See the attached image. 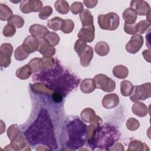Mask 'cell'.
<instances>
[{"label": "cell", "instance_id": "ee69618b", "mask_svg": "<svg viewBox=\"0 0 151 151\" xmlns=\"http://www.w3.org/2000/svg\"><path fill=\"white\" fill-rule=\"evenodd\" d=\"M16 32V28L14 26L6 24L3 29V35L6 37H12Z\"/></svg>", "mask_w": 151, "mask_h": 151}, {"label": "cell", "instance_id": "7dc6e473", "mask_svg": "<svg viewBox=\"0 0 151 151\" xmlns=\"http://www.w3.org/2000/svg\"><path fill=\"white\" fill-rule=\"evenodd\" d=\"M136 24H127L124 23V31L128 34H131V35H134L136 33Z\"/></svg>", "mask_w": 151, "mask_h": 151}, {"label": "cell", "instance_id": "9a60e30c", "mask_svg": "<svg viewBox=\"0 0 151 151\" xmlns=\"http://www.w3.org/2000/svg\"><path fill=\"white\" fill-rule=\"evenodd\" d=\"M38 51L44 56H52L55 54V48L50 45L44 38L40 40Z\"/></svg>", "mask_w": 151, "mask_h": 151}, {"label": "cell", "instance_id": "9c48e42d", "mask_svg": "<svg viewBox=\"0 0 151 151\" xmlns=\"http://www.w3.org/2000/svg\"><path fill=\"white\" fill-rule=\"evenodd\" d=\"M143 44V37L140 34L132 36L129 41L126 45V51L131 54L137 52Z\"/></svg>", "mask_w": 151, "mask_h": 151}, {"label": "cell", "instance_id": "d6986e66", "mask_svg": "<svg viewBox=\"0 0 151 151\" xmlns=\"http://www.w3.org/2000/svg\"><path fill=\"white\" fill-rule=\"evenodd\" d=\"M137 14L135 11L130 8H126L122 15L125 23L127 24H134L137 19Z\"/></svg>", "mask_w": 151, "mask_h": 151}, {"label": "cell", "instance_id": "8fae6325", "mask_svg": "<svg viewBox=\"0 0 151 151\" xmlns=\"http://www.w3.org/2000/svg\"><path fill=\"white\" fill-rule=\"evenodd\" d=\"M130 8L135 11L137 15H146L150 12V6L149 4L143 0H135L130 2Z\"/></svg>", "mask_w": 151, "mask_h": 151}, {"label": "cell", "instance_id": "836d02e7", "mask_svg": "<svg viewBox=\"0 0 151 151\" xmlns=\"http://www.w3.org/2000/svg\"><path fill=\"white\" fill-rule=\"evenodd\" d=\"M29 54H28L23 48L22 45H20L17 48L14 52L15 58L18 61H22L25 60Z\"/></svg>", "mask_w": 151, "mask_h": 151}, {"label": "cell", "instance_id": "ba28073f", "mask_svg": "<svg viewBox=\"0 0 151 151\" xmlns=\"http://www.w3.org/2000/svg\"><path fill=\"white\" fill-rule=\"evenodd\" d=\"M93 80L95 81L96 88L101 89L106 92H111L116 88V83L106 75L99 74L96 75Z\"/></svg>", "mask_w": 151, "mask_h": 151}, {"label": "cell", "instance_id": "681fc988", "mask_svg": "<svg viewBox=\"0 0 151 151\" xmlns=\"http://www.w3.org/2000/svg\"><path fill=\"white\" fill-rule=\"evenodd\" d=\"M84 4H85V5L87 7V8H93L94 7H95L98 2L97 1H91V0H90V1H87V0H84L83 1Z\"/></svg>", "mask_w": 151, "mask_h": 151}, {"label": "cell", "instance_id": "e0dca14e", "mask_svg": "<svg viewBox=\"0 0 151 151\" xmlns=\"http://www.w3.org/2000/svg\"><path fill=\"white\" fill-rule=\"evenodd\" d=\"M81 117L86 123H91L94 122L99 116L96 114L95 111L91 108H86L81 113Z\"/></svg>", "mask_w": 151, "mask_h": 151}, {"label": "cell", "instance_id": "4dcf8cb0", "mask_svg": "<svg viewBox=\"0 0 151 151\" xmlns=\"http://www.w3.org/2000/svg\"><path fill=\"white\" fill-rule=\"evenodd\" d=\"M44 38L50 45L52 47L57 45L60 41V37L58 35L54 32H48L45 35Z\"/></svg>", "mask_w": 151, "mask_h": 151}, {"label": "cell", "instance_id": "74e56055", "mask_svg": "<svg viewBox=\"0 0 151 151\" xmlns=\"http://www.w3.org/2000/svg\"><path fill=\"white\" fill-rule=\"evenodd\" d=\"M31 12H39L43 8L42 2L40 0H29Z\"/></svg>", "mask_w": 151, "mask_h": 151}, {"label": "cell", "instance_id": "f546056e", "mask_svg": "<svg viewBox=\"0 0 151 151\" xmlns=\"http://www.w3.org/2000/svg\"><path fill=\"white\" fill-rule=\"evenodd\" d=\"M64 19L62 18L56 17L48 21L47 26L49 28L54 31H58L61 29V27Z\"/></svg>", "mask_w": 151, "mask_h": 151}, {"label": "cell", "instance_id": "4316f807", "mask_svg": "<svg viewBox=\"0 0 151 151\" xmlns=\"http://www.w3.org/2000/svg\"><path fill=\"white\" fill-rule=\"evenodd\" d=\"M54 7L56 11L61 14H66L70 10L68 3L64 0L57 1L54 4Z\"/></svg>", "mask_w": 151, "mask_h": 151}, {"label": "cell", "instance_id": "e575fe53", "mask_svg": "<svg viewBox=\"0 0 151 151\" xmlns=\"http://www.w3.org/2000/svg\"><path fill=\"white\" fill-rule=\"evenodd\" d=\"M74 27V22L71 19H67L63 21L61 27V30L64 34H69L73 31Z\"/></svg>", "mask_w": 151, "mask_h": 151}, {"label": "cell", "instance_id": "ac0fdd59", "mask_svg": "<svg viewBox=\"0 0 151 151\" xmlns=\"http://www.w3.org/2000/svg\"><path fill=\"white\" fill-rule=\"evenodd\" d=\"M132 110L133 113L139 117H145L147 114V107L143 103L135 101L132 106Z\"/></svg>", "mask_w": 151, "mask_h": 151}, {"label": "cell", "instance_id": "f35d334b", "mask_svg": "<svg viewBox=\"0 0 151 151\" xmlns=\"http://www.w3.org/2000/svg\"><path fill=\"white\" fill-rule=\"evenodd\" d=\"M41 58L43 61L44 70L51 69L55 65V61L52 56H44Z\"/></svg>", "mask_w": 151, "mask_h": 151}, {"label": "cell", "instance_id": "2e32d148", "mask_svg": "<svg viewBox=\"0 0 151 151\" xmlns=\"http://www.w3.org/2000/svg\"><path fill=\"white\" fill-rule=\"evenodd\" d=\"M80 88L81 91L86 94L93 92L96 88L95 81L91 78H85L80 83Z\"/></svg>", "mask_w": 151, "mask_h": 151}, {"label": "cell", "instance_id": "f907efd6", "mask_svg": "<svg viewBox=\"0 0 151 151\" xmlns=\"http://www.w3.org/2000/svg\"><path fill=\"white\" fill-rule=\"evenodd\" d=\"M143 55L144 58L149 63H150V51L149 50H145L143 51Z\"/></svg>", "mask_w": 151, "mask_h": 151}, {"label": "cell", "instance_id": "603a6c76", "mask_svg": "<svg viewBox=\"0 0 151 151\" xmlns=\"http://www.w3.org/2000/svg\"><path fill=\"white\" fill-rule=\"evenodd\" d=\"M113 75L120 79H124L126 78L129 74V70L127 67L122 65L115 66L113 69Z\"/></svg>", "mask_w": 151, "mask_h": 151}, {"label": "cell", "instance_id": "30bf717a", "mask_svg": "<svg viewBox=\"0 0 151 151\" xmlns=\"http://www.w3.org/2000/svg\"><path fill=\"white\" fill-rule=\"evenodd\" d=\"M95 28L94 24L83 26L78 33V37L80 40L86 42H91L95 37Z\"/></svg>", "mask_w": 151, "mask_h": 151}, {"label": "cell", "instance_id": "5bb4252c", "mask_svg": "<svg viewBox=\"0 0 151 151\" xmlns=\"http://www.w3.org/2000/svg\"><path fill=\"white\" fill-rule=\"evenodd\" d=\"M29 31L32 36L40 40L44 38L45 35L49 32L45 26L40 24L32 25L29 27Z\"/></svg>", "mask_w": 151, "mask_h": 151}, {"label": "cell", "instance_id": "60d3db41", "mask_svg": "<svg viewBox=\"0 0 151 151\" xmlns=\"http://www.w3.org/2000/svg\"><path fill=\"white\" fill-rule=\"evenodd\" d=\"M140 126L139 122L135 119L134 118H130L127 120L126 122V127L127 128L131 131H134L137 130Z\"/></svg>", "mask_w": 151, "mask_h": 151}, {"label": "cell", "instance_id": "f6af8a7d", "mask_svg": "<svg viewBox=\"0 0 151 151\" xmlns=\"http://www.w3.org/2000/svg\"><path fill=\"white\" fill-rule=\"evenodd\" d=\"M11 57L0 53V65L2 67H7L11 64Z\"/></svg>", "mask_w": 151, "mask_h": 151}, {"label": "cell", "instance_id": "5b68a950", "mask_svg": "<svg viewBox=\"0 0 151 151\" xmlns=\"http://www.w3.org/2000/svg\"><path fill=\"white\" fill-rule=\"evenodd\" d=\"M74 50L79 56L81 65L83 67L88 66L93 57V48L78 39L74 44Z\"/></svg>", "mask_w": 151, "mask_h": 151}, {"label": "cell", "instance_id": "c3c4849f", "mask_svg": "<svg viewBox=\"0 0 151 151\" xmlns=\"http://www.w3.org/2000/svg\"><path fill=\"white\" fill-rule=\"evenodd\" d=\"M64 97V96H63V94L60 92L54 91V93L52 94V100L55 103H60V102L62 101Z\"/></svg>", "mask_w": 151, "mask_h": 151}, {"label": "cell", "instance_id": "bcb514c9", "mask_svg": "<svg viewBox=\"0 0 151 151\" xmlns=\"http://www.w3.org/2000/svg\"><path fill=\"white\" fill-rule=\"evenodd\" d=\"M19 8L21 11L24 14H28L31 12L29 7V0H25L21 2Z\"/></svg>", "mask_w": 151, "mask_h": 151}, {"label": "cell", "instance_id": "b9f144b4", "mask_svg": "<svg viewBox=\"0 0 151 151\" xmlns=\"http://www.w3.org/2000/svg\"><path fill=\"white\" fill-rule=\"evenodd\" d=\"M70 9L73 14H80L83 11V5L80 2H74L71 5Z\"/></svg>", "mask_w": 151, "mask_h": 151}, {"label": "cell", "instance_id": "83f0119b", "mask_svg": "<svg viewBox=\"0 0 151 151\" xmlns=\"http://www.w3.org/2000/svg\"><path fill=\"white\" fill-rule=\"evenodd\" d=\"M32 91L37 93H44L47 94H52L54 91L51 90L49 88H48L44 83H37L32 85L31 86Z\"/></svg>", "mask_w": 151, "mask_h": 151}, {"label": "cell", "instance_id": "d590c367", "mask_svg": "<svg viewBox=\"0 0 151 151\" xmlns=\"http://www.w3.org/2000/svg\"><path fill=\"white\" fill-rule=\"evenodd\" d=\"M150 22L147 21V20H142L138 22L137 24H136V32L140 33V34H144L145 31L150 27Z\"/></svg>", "mask_w": 151, "mask_h": 151}, {"label": "cell", "instance_id": "3957f363", "mask_svg": "<svg viewBox=\"0 0 151 151\" xmlns=\"http://www.w3.org/2000/svg\"><path fill=\"white\" fill-rule=\"evenodd\" d=\"M120 133L113 125L105 123L98 126L94 130L88 145L92 150L97 148L101 150H109L119 139Z\"/></svg>", "mask_w": 151, "mask_h": 151}, {"label": "cell", "instance_id": "d6a6232c", "mask_svg": "<svg viewBox=\"0 0 151 151\" xmlns=\"http://www.w3.org/2000/svg\"><path fill=\"white\" fill-rule=\"evenodd\" d=\"M147 145L139 140H133L130 142L127 150H145Z\"/></svg>", "mask_w": 151, "mask_h": 151}, {"label": "cell", "instance_id": "7402d4cb", "mask_svg": "<svg viewBox=\"0 0 151 151\" xmlns=\"http://www.w3.org/2000/svg\"><path fill=\"white\" fill-rule=\"evenodd\" d=\"M28 64L31 68L33 73L40 72L44 70V63L42 58H34L31 60Z\"/></svg>", "mask_w": 151, "mask_h": 151}, {"label": "cell", "instance_id": "6da1fadb", "mask_svg": "<svg viewBox=\"0 0 151 151\" xmlns=\"http://www.w3.org/2000/svg\"><path fill=\"white\" fill-rule=\"evenodd\" d=\"M32 80L44 83L51 90L60 92L64 97L76 88L80 83L79 78L63 67L58 60L52 68L34 74Z\"/></svg>", "mask_w": 151, "mask_h": 151}, {"label": "cell", "instance_id": "4fadbf2b", "mask_svg": "<svg viewBox=\"0 0 151 151\" xmlns=\"http://www.w3.org/2000/svg\"><path fill=\"white\" fill-rule=\"evenodd\" d=\"M119 103V97L116 93L106 94L102 100V106L107 109L116 107Z\"/></svg>", "mask_w": 151, "mask_h": 151}, {"label": "cell", "instance_id": "44dd1931", "mask_svg": "<svg viewBox=\"0 0 151 151\" xmlns=\"http://www.w3.org/2000/svg\"><path fill=\"white\" fill-rule=\"evenodd\" d=\"M32 69L28 64L19 67L16 71V76L21 80H26L31 75Z\"/></svg>", "mask_w": 151, "mask_h": 151}, {"label": "cell", "instance_id": "7a4b0ae2", "mask_svg": "<svg viewBox=\"0 0 151 151\" xmlns=\"http://www.w3.org/2000/svg\"><path fill=\"white\" fill-rule=\"evenodd\" d=\"M25 136L32 145L43 144L48 145L50 149L57 148L52 124L45 110H41L35 121L25 132Z\"/></svg>", "mask_w": 151, "mask_h": 151}, {"label": "cell", "instance_id": "484cf974", "mask_svg": "<svg viewBox=\"0 0 151 151\" xmlns=\"http://www.w3.org/2000/svg\"><path fill=\"white\" fill-rule=\"evenodd\" d=\"M13 16L10 8L3 4H0V19L2 21H9Z\"/></svg>", "mask_w": 151, "mask_h": 151}, {"label": "cell", "instance_id": "cb8c5ba5", "mask_svg": "<svg viewBox=\"0 0 151 151\" xmlns=\"http://www.w3.org/2000/svg\"><path fill=\"white\" fill-rule=\"evenodd\" d=\"M133 84L127 80H123L120 83V92L123 96H129L133 92Z\"/></svg>", "mask_w": 151, "mask_h": 151}, {"label": "cell", "instance_id": "7c38bea8", "mask_svg": "<svg viewBox=\"0 0 151 151\" xmlns=\"http://www.w3.org/2000/svg\"><path fill=\"white\" fill-rule=\"evenodd\" d=\"M40 44V40L38 38L29 35L28 36L24 41L22 44L24 49L28 53H32L36 51H38V48Z\"/></svg>", "mask_w": 151, "mask_h": 151}, {"label": "cell", "instance_id": "8d00e7d4", "mask_svg": "<svg viewBox=\"0 0 151 151\" xmlns=\"http://www.w3.org/2000/svg\"><path fill=\"white\" fill-rule=\"evenodd\" d=\"M7 135L11 140L19 136V130L17 124H13L9 127L7 130Z\"/></svg>", "mask_w": 151, "mask_h": 151}, {"label": "cell", "instance_id": "ffe728a7", "mask_svg": "<svg viewBox=\"0 0 151 151\" xmlns=\"http://www.w3.org/2000/svg\"><path fill=\"white\" fill-rule=\"evenodd\" d=\"M80 18L82 23V26H88L94 24L93 16L88 9H83L80 14Z\"/></svg>", "mask_w": 151, "mask_h": 151}, {"label": "cell", "instance_id": "277c9868", "mask_svg": "<svg viewBox=\"0 0 151 151\" xmlns=\"http://www.w3.org/2000/svg\"><path fill=\"white\" fill-rule=\"evenodd\" d=\"M68 140L65 142L67 147L72 149H78L83 147L87 141V126L80 119H75L66 127Z\"/></svg>", "mask_w": 151, "mask_h": 151}, {"label": "cell", "instance_id": "8992f818", "mask_svg": "<svg viewBox=\"0 0 151 151\" xmlns=\"http://www.w3.org/2000/svg\"><path fill=\"white\" fill-rule=\"evenodd\" d=\"M120 18L116 13L109 12L98 16V24L103 29L115 30L118 28Z\"/></svg>", "mask_w": 151, "mask_h": 151}, {"label": "cell", "instance_id": "f1b7e54d", "mask_svg": "<svg viewBox=\"0 0 151 151\" xmlns=\"http://www.w3.org/2000/svg\"><path fill=\"white\" fill-rule=\"evenodd\" d=\"M9 146L12 147V149L15 150H22L25 146V142L24 139L21 136H18L14 139L11 140V143Z\"/></svg>", "mask_w": 151, "mask_h": 151}, {"label": "cell", "instance_id": "7bdbcfd3", "mask_svg": "<svg viewBox=\"0 0 151 151\" xmlns=\"http://www.w3.org/2000/svg\"><path fill=\"white\" fill-rule=\"evenodd\" d=\"M52 13V8L50 6H45L39 14V17L41 19H47Z\"/></svg>", "mask_w": 151, "mask_h": 151}, {"label": "cell", "instance_id": "52a82bcc", "mask_svg": "<svg viewBox=\"0 0 151 151\" xmlns=\"http://www.w3.org/2000/svg\"><path fill=\"white\" fill-rule=\"evenodd\" d=\"M133 91V93L130 97L131 101L135 102L138 100H145L151 96V84L146 83L134 86Z\"/></svg>", "mask_w": 151, "mask_h": 151}, {"label": "cell", "instance_id": "1f68e13d", "mask_svg": "<svg viewBox=\"0 0 151 151\" xmlns=\"http://www.w3.org/2000/svg\"><path fill=\"white\" fill-rule=\"evenodd\" d=\"M24 23V20L21 16L14 15L8 21L7 24L12 25L17 28H21L23 27Z\"/></svg>", "mask_w": 151, "mask_h": 151}, {"label": "cell", "instance_id": "d4e9b609", "mask_svg": "<svg viewBox=\"0 0 151 151\" xmlns=\"http://www.w3.org/2000/svg\"><path fill=\"white\" fill-rule=\"evenodd\" d=\"M95 52L100 56L107 55L110 51L109 45L108 44L104 41L97 42L94 47Z\"/></svg>", "mask_w": 151, "mask_h": 151}, {"label": "cell", "instance_id": "ab89813d", "mask_svg": "<svg viewBox=\"0 0 151 151\" xmlns=\"http://www.w3.org/2000/svg\"><path fill=\"white\" fill-rule=\"evenodd\" d=\"M13 52V47L11 44L9 43H5L2 44L0 48V53L8 56L10 57L12 55Z\"/></svg>", "mask_w": 151, "mask_h": 151}]
</instances>
